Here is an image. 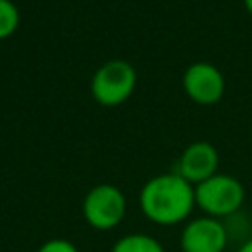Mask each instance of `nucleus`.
I'll list each match as a JSON object with an SVG mask.
<instances>
[{"label":"nucleus","instance_id":"obj_1","mask_svg":"<svg viewBox=\"0 0 252 252\" xmlns=\"http://www.w3.org/2000/svg\"><path fill=\"white\" fill-rule=\"evenodd\" d=\"M142 215L159 226H175L191 219L195 205V187L175 171L150 177L140 189Z\"/></svg>","mask_w":252,"mask_h":252},{"label":"nucleus","instance_id":"obj_2","mask_svg":"<svg viewBox=\"0 0 252 252\" xmlns=\"http://www.w3.org/2000/svg\"><path fill=\"white\" fill-rule=\"evenodd\" d=\"M246 199L244 185L226 173H215L207 181L195 185V205L203 215L224 220L242 211Z\"/></svg>","mask_w":252,"mask_h":252},{"label":"nucleus","instance_id":"obj_3","mask_svg":"<svg viewBox=\"0 0 252 252\" xmlns=\"http://www.w3.org/2000/svg\"><path fill=\"white\" fill-rule=\"evenodd\" d=\"M128 211L124 193L112 183H98L91 187L83 199L81 213L87 224L94 230H112L116 228Z\"/></svg>","mask_w":252,"mask_h":252},{"label":"nucleus","instance_id":"obj_4","mask_svg":"<svg viewBox=\"0 0 252 252\" xmlns=\"http://www.w3.org/2000/svg\"><path fill=\"white\" fill-rule=\"evenodd\" d=\"M136 87V71L124 59H110L96 69L91 79V93L102 106L122 104Z\"/></svg>","mask_w":252,"mask_h":252},{"label":"nucleus","instance_id":"obj_5","mask_svg":"<svg viewBox=\"0 0 252 252\" xmlns=\"http://www.w3.org/2000/svg\"><path fill=\"white\" fill-rule=\"evenodd\" d=\"M230 238L222 220L199 215L181 226L179 248L181 252H224Z\"/></svg>","mask_w":252,"mask_h":252},{"label":"nucleus","instance_id":"obj_6","mask_svg":"<svg viewBox=\"0 0 252 252\" xmlns=\"http://www.w3.org/2000/svg\"><path fill=\"white\" fill-rule=\"evenodd\" d=\"M175 173L189 181L193 187L219 173V152L213 144L199 140L189 144L175 165Z\"/></svg>","mask_w":252,"mask_h":252},{"label":"nucleus","instance_id":"obj_7","mask_svg":"<svg viewBox=\"0 0 252 252\" xmlns=\"http://www.w3.org/2000/svg\"><path fill=\"white\" fill-rule=\"evenodd\" d=\"M183 89L197 104H215L224 93V77L215 65L199 61L187 67L183 75Z\"/></svg>","mask_w":252,"mask_h":252},{"label":"nucleus","instance_id":"obj_8","mask_svg":"<svg viewBox=\"0 0 252 252\" xmlns=\"http://www.w3.org/2000/svg\"><path fill=\"white\" fill-rule=\"evenodd\" d=\"M110 252H165L163 244L146 232H128L114 240Z\"/></svg>","mask_w":252,"mask_h":252},{"label":"nucleus","instance_id":"obj_9","mask_svg":"<svg viewBox=\"0 0 252 252\" xmlns=\"http://www.w3.org/2000/svg\"><path fill=\"white\" fill-rule=\"evenodd\" d=\"M20 26V12L12 0H0V39L10 37Z\"/></svg>","mask_w":252,"mask_h":252},{"label":"nucleus","instance_id":"obj_10","mask_svg":"<svg viewBox=\"0 0 252 252\" xmlns=\"http://www.w3.org/2000/svg\"><path fill=\"white\" fill-rule=\"evenodd\" d=\"M35 252H79L77 244L69 238H49L37 246Z\"/></svg>","mask_w":252,"mask_h":252},{"label":"nucleus","instance_id":"obj_11","mask_svg":"<svg viewBox=\"0 0 252 252\" xmlns=\"http://www.w3.org/2000/svg\"><path fill=\"white\" fill-rule=\"evenodd\" d=\"M236 252H252V238H250V240H246L244 244H240Z\"/></svg>","mask_w":252,"mask_h":252},{"label":"nucleus","instance_id":"obj_12","mask_svg":"<svg viewBox=\"0 0 252 252\" xmlns=\"http://www.w3.org/2000/svg\"><path fill=\"white\" fill-rule=\"evenodd\" d=\"M244 6H246V10L252 14V0H244Z\"/></svg>","mask_w":252,"mask_h":252}]
</instances>
